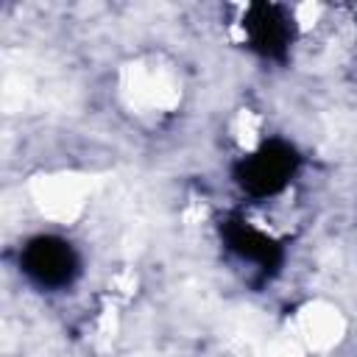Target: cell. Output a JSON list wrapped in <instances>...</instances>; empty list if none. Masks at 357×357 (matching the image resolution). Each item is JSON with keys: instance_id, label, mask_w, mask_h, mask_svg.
<instances>
[{"instance_id": "4", "label": "cell", "mask_w": 357, "mask_h": 357, "mask_svg": "<svg viewBox=\"0 0 357 357\" xmlns=\"http://www.w3.org/2000/svg\"><path fill=\"white\" fill-rule=\"evenodd\" d=\"M223 237H226V243L234 254H240L243 259L257 262L262 271H276L279 262H282V248L271 237H265L262 231L251 229L243 220L223 223Z\"/></svg>"}, {"instance_id": "3", "label": "cell", "mask_w": 357, "mask_h": 357, "mask_svg": "<svg viewBox=\"0 0 357 357\" xmlns=\"http://www.w3.org/2000/svg\"><path fill=\"white\" fill-rule=\"evenodd\" d=\"M245 28L251 36V47L265 59H284L290 45V22L279 6L257 3L248 8Z\"/></svg>"}, {"instance_id": "1", "label": "cell", "mask_w": 357, "mask_h": 357, "mask_svg": "<svg viewBox=\"0 0 357 357\" xmlns=\"http://www.w3.org/2000/svg\"><path fill=\"white\" fill-rule=\"evenodd\" d=\"M296 165H298V156H296V151L290 145H284V142H268L257 153H251L248 159H243L237 165L234 176H237V184L245 192H251L257 198H265V195L279 192L290 181Z\"/></svg>"}, {"instance_id": "2", "label": "cell", "mask_w": 357, "mask_h": 357, "mask_svg": "<svg viewBox=\"0 0 357 357\" xmlns=\"http://www.w3.org/2000/svg\"><path fill=\"white\" fill-rule=\"evenodd\" d=\"M22 268L42 287H64L78 273V257L70 248V243L45 234V237H33L25 245Z\"/></svg>"}]
</instances>
